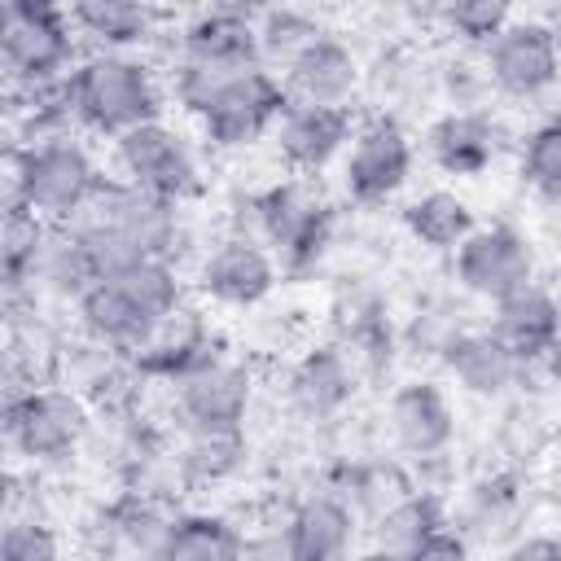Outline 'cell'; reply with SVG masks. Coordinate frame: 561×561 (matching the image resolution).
Masks as SVG:
<instances>
[{
	"label": "cell",
	"instance_id": "6da1fadb",
	"mask_svg": "<svg viewBox=\"0 0 561 561\" xmlns=\"http://www.w3.org/2000/svg\"><path fill=\"white\" fill-rule=\"evenodd\" d=\"M70 110L101 136H127L131 127L162 118V83L136 53H88L70 70Z\"/></svg>",
	"mask_w": 561,
	"mask_h": 561
},
{
	"label": "cell",
	"instance_id": "7a4b0ae2",
	"mask_svg": "<svg viewBox=\"0 0 561 561\" xmlns=\"http://www.w3.org/2000/svg\"><path fill=\"white\" fill-rule=\"evenodd\" d=\"M101 184L105 175L75 136L13 145L9 153V202L35 210L48 224H70L101 193Z\"/></svg>",
	"mask_w": 561,
	"mask_h": 561
},
{
	"label": "cell",
	"instance_id": "3957f363",
	"mask_svg": "<svg viewBox=\"0 0 561 561\" xmlns=\"http://www.w3.org/2000/svg\"><path fill=\"white\" fill-rule=\"evenodd\" d=\"M75 22L61 4H35V0H9L0 4V57L13 79V88L48 83L70 75L75 57Z\"/></svg>",
	"mask_w": 561,
	"mask_h": 561
},
{
	"label": "cell",
	"instance_id": "277c9868",
	"mask_svg": "<svg viewBox=\"0 0 561 561\" xmlns=\"http://www.w3.org/2000/svg\"><path fill=\"white\" fill-rule=\"evenodd\" d=\"M88 430H92V412H88L83 394L61 390V386H18V390H9L4 434H9L18 456H26L35 465L66 460L83 447Z\"/></svg>",
	"mask_w": 561,
	"mask_h": 561
},
{
	"label": "cell",
	"instance_id": "5b68a950",
	"mask_svg": "<svg viewBox=\"0 0 561 561\" xmlns=\"http://www.w3.org/2000/svg\"><path fill=\"white\" fill-rule=\"evenodd\" d=\"M254 219L259 237L276 250L285 272H307L320 263L333 237V215L329 206L298 180H280L254 197Z\"/></svg>",
	"mask_w": 561,
	"mask_h": 561
},
{
	"label": "cell",
	"instance_id": "8992f818",
	"mask_svg": "<svg viewBox=\"0 0 561 561\" xmlns=\"http://www.w3.org/2000/svg\"><path fill=\"white\" fill-rule=\"evenodd\" d=\"M289 105L294 101H289L280 75L267 66H250L224 83V92L206 105V114L197 123L215 149H245L259 136H267L272 127H280Z\"/></svg>",
	"mask_w": 561,
	"mask_h": 561
},
{
	"label": "cell",
	"instance_id": "52a82bcc",
	"mask_svg": "<svg viewBox=\"0 0 561 561\" xmlns=\"http://www.w3.org/2000/svg\"><path fill=\"white\" fill-rule=\"evenodd\" d=\"M114 158H118V171H123L127 184H136V188H145V193H153L162 202L180 206L202 188L197 158H193L188 140L162 118L118 136L114 140Z\"/></svg>",
	"mask_w": 561,
	"mask_h": 561
},
{
	"label": "cell",
	"instance_id": "ba28073f",
	"mask_svg": "<svg viewBox=\"0 0 561 561\" xmlns=\"http://www.w3.org/2000/svg\"><path fill=\"white\" fill-rule=\"evenodd\" d=\"M561 79V39L548 22L513 18L486 48V83L513 101L543 96Z\"/></svg>",
	"mask_w": 561,
	"mask_h": 561
},
{
	"label": "cell",
	"instance_id": "9c48e42d",
	"mask_svg": "<svg viewBox=\"0 0 561 561\" xmlns=\"http://www.w3.org/2000/svg\"><path fill=\"white\" fill-rule=\"evenodd\" d=\"M456 280L486 298L491 307L526 285H535V250L526 241V232H517L513 224H486L473 228L460 245H456Z\"/></svg>",
	"mask_w": 561,
	"mask_h": 561
},
{
	"label": "cell",
	"instance_id": "30bf717a",
	"mask_svg": "<svg viewBox=\"0 0 561 561\" xmlns=\"http://www.w3.org/2000/svg\"><path fill=\"white\" fill-rule=\"evenodd\" d=\"M75 219H101L118 228L145 259H175V245H180V206L127 180H105L101 193Z\"/></svg>",
	"mask_w": 561,
	"mask_h": 561
},
{
	"label": "cell",
	"instance_id": "8fae6325",
	"mask_svg": "<svg viewBox=\"0 0 561 561\" xmlns=\"http://www.w3.org/2000/svg\"><path fill=\"white\" fill-rule=\"evenodd\" d=\"M342 175H346V193L364 206L394 197L412 175V136L403 131V123L377 114L364 127H355Z\"/></svg>",
	"mask_w": 561,
	"mask_h": 561
},
{
	"label": "cell",
	"instance_id": "7c38bea8",
	"mask_svg": "<svg viewBox=\"0 0 561 561\" xmlns=\"http://www.w3.org/2000/svg\"><path fill=\"white\" fill-rule=\"evenodd\" d=\"M250 394V373L232 359H215L175 381V421L184 434H241Z\"/></svg>",
	"mask_w": 561,
	"mask_h": 561
},
{
	"label": "cell",
	"instance_id": "4fadbf2b",
	"mask_svg": "<svg viewBox=\"0 0 561 561\" xmlns=\"http://www.w3.org/2000/svg\"><path fill=\"white\" fill-rule=\"evenodd\" d=\"M276 254L259 237L232 232L202 259L197 285L224 307H254L276 289Z\"/></svg>",
	"mask_w": 561,
	"mask_h": 561
},
{
	"label": "cell",
	"instance_id": "5bb4252c",
	"mask_svg": "<svg viewBox=\"0 0 561 561\" xmlns=\"http://www.w3.org/2000/svg\"><path fill=\"white\" fill-rule=\"evenodd\" d=\"M491 333L526 364H548L561 346V302L543 285H526L491 307Z\"/></svg>",
	"mask_w": 561,
	"mask_h": 561
},
{
	"label": "cell",
	"instance_id": "9a60e30c",
	"mask_svg": "<svg viewBox=\"0 0 561 561\" xmlns=\"http://www.w3.org/2000/svg\"><path fill=\"white\" fill-rule=\"evenodd\" d=\"M180 61L250 70L263 66L259 57V13L250 9H202L180 31Z\"/></svg>",
	"mask_w": 561,
	"mask_h": 561
},
{
	"label": "cell",
	"instance_id": "2e32d148",
	"mask_svg": "<svg viewBox=\"0 0 561 561\" xmlns=\"http://www.w3.org/2000/svg\"><path fill=\"white\" fill-rule=\"evenodd\" d=\"M355 530H359L355 504L333 491H311L285 513L294 561H346Z\"/></svg>",
	"mask_w": 561,
	"mask_h": 561
},
{
	"label": "cell",
	"instance_id": "e0dca14e",
	"mask_svg": "<svg viewBox=\"0 0 561 561\" xmlns=\"http://www.w3.org/2000/svg\"><path fill=\"white\" fill-rule=\"evenodd\" d=\"M285 399L302 421L337 416L355 399V355L346 346L307 351L285 377Z\"/></svg>",
	"mask_w": 561,
	"mask_h": 561
},
{
	"label": "cell",
	"instance_id": "ac0fdd59",
	"mask_svg": "<svg viewBox=\"0 0 561 561\" xmlns=\"http://www.w3.org/2000/svg\"><path fill=\"white\" fill-rule=\"evenodd\" d=\"M280 83L294 105H346L359 88V57L337 35L324 31L311 48H302L285 66Z\"/></svg>",
	"mask_w": 561,
	"mask_h": 561
},
{
	"label": "cell",
	"instance_id": "d6986e66",
	"mask_svg": "<svg viewBox=\"0 0 561 561\" xmlns=\"http://www.w3.org/2000/svg\"><path fill=\"white\" fill-rule=\"evenodd\" d=\"M219 355H215V337H210V329L197 320V311H188V307H180L171 320H162L131 355H127V364L136 368V373H145V377H162V381H184L188 373H197V368H206V364H215Z\"/></svg>",
	"mask_w": 561,
	"mask_h": 561
},
{
	"label": "cell",
	"instance_id": "ffe728a7",
	"mask_svg": "<svg viewBox=\"0 0 561 561\" xmlns=\"http://www.w3.org/2000/svg\"><path fill=\"white\" fill-rule=\"evenodd\" d=\"M355 140V118L346 105H289L276 127V149L294 171H320Z\"/></svg>",
	"mask_w": 561,
	"mask_h": 561
},
{
	"label": "cell",
	"instance_id": "44dd1931",
	"mask_svg": "<svg viewBox=\"0 0 561 561\" xmlns=\"http://www.w3.org/2000/svg\"><path fill=\"white\" fill-rule=\"evenodd\" d=\"M443 364H447V373L456 377L460 390L482 394V399H495L513 381L526 377V364L491 329H460V333H451L443 342Z\"/></svg>",
	"mask_w": 561,
	"mask_h": 561
},
{
	"label": "cell",
	"instance_id": "7402d4cb",
	"mask_svg": "<svg viewBox=\"0 0 561 561\" xmlns=\"http://www.w3.org/2000/svg\"><path fill=\"white\" fill-rule=\"evenodd\" d=\"M390 434L408 456H438L456 438V412L434 381H408L390 399Z\"/></svg>",
	"mask_w": 561,
	"mask_h": 561
},
{
	"label": "cell",
	"instance_id": "603a6c76",
	"mask_svg": "<svg viewBox=\"0 0 561 561\" xmlns=\"http://www.w3.org/2000/svg\"><path fill=\"white\" fill-rule=\"evenodd\" d=\"M430 158L447 175L473 180L500 158V123L482 110H451L430 127Z\"/></svg>",
	"mask_w": 561,
	"mask_h": 561
},
{
	"label": "cell",
	"instance_id": "cb8c5ba5",
	"mask_svg": "<svg viewBox=\"0 0 561 561\" xmlns=\"http://www.w3.org/2000/svg\"><path fill=\"white\" fill-rule=\"evenodd\" d=\"M75 316L83 324V333L105 346V351H118V355H131L158 324L114 285V280H96L79 302H75Z\"/></svg>",
	"mask_w": 561,
	"mask_h": 561
},
{
	"label": "cell",
	"instance_id": "d4e9b609",
	"mask_svg": "<svg viewBox=\"0 0 561 561\" xmlns=\"http://www.w3.org/2000/svg\"><path fill=\"white\" fill-rule=\"evenodd\" d=\"M127 561H245V530L219 513H184L153 552Z\"/></svg>",
	"mask_w": 561,
	"mask_h": 561
},
{
	"label": "cell",
	"instance_id": "484cf974",
	"mask_svg": "<svg viewBox=\"0 0 561 561\" xmlns=\"http://www.w3.org/2000/svg\"><path fill=\"white\" fill-rule=\"evenodd\" d=\"M70 22L96 53H131L158 31V13L136 0H75Z\"/></svg>",
	"mask_w": 561,
	"mask_h": 561
},
{
	"label": "cell",
	"instance_id": "4316f807",
	"mask_svg": "<svg viewBox=\"0 0 561 561\" xmlns=\"http://www.w3.org/2000/svg\"><path fill=\"white\" fill-rule=\"evenodd\" d=\"M53 224L39 219L35 210L9 202L4 206V232H0V272H4V294L9 302L31 294L35 298V276H39V259L48 250Z\"/></svg>",
	"mask_w": 561,
	"mask_h": 561
},
{
	"label": "cell",
	"instance_id": "83f0119b",
	"mask_svg": "<svg viewBox=\"0 0 561 561\" xmlns=\"http://www.w3.org/2000/svg\"><path fill=\"white\" fill-rule=\"evenodd\" d=\"M403 228L430 250H456L478 224H473V210L460 193L430 188V193H421L416 202L403 206Z\"/></svg>",
	"mask_w": 561,
	"mask_h": 561
},
{
	"label": "cell",
	"instance_id": "f1b7e54d",
	"mask_svg": "<svg viewBox=\"0 0 561 561\" xmlns=\"http://www.w3.org/2000/svg\"><path fill=\"white\" fill-rule=\"evenodd\" d=\"M153 324H162V320H171L180 307H184V285H180V272H175V263L171 259H140V263H131L127 272H118V276H110Z\"/></svg>",
	"mask_w": 561,
	"mask_h": 561
},
{
	"label": "cell",
	"instance_id": "f546056e",
	"mask_svg": "<svg viewBox=\"0 0 561 561\" xmlns=\"http://www.w3.org/2000/svg\"><path fill=\"white\" fill-rule=\"evenodd\" d=\"M92 285H96V272H92V263H88L79 237H75L66 224H53L48 250H44V259H39L35 289H48V294H57V298L79 302Z\"/></svg>",
	"mask_w": 561,
	"mask_h": 561
},
{
	"label": "cell",
	"instance_id": "4dcf8cb0",
	"mask_svg": "<svg viewBox=\"0 0 561 561\" xmlns=\"http://www.w3.org/2000/svg\"><path fill=\"white\" fill-rule=\"evenodd\" d=\"M443 526H447L443 500L434 491H408V495H399L377 517V543L381 548H394V552H408L412 543H421L425 535H434Z\"/></svg>",
	"mask_w": 561,
	"mask_h": 561
},
{
	"label": "cell",
	"instance_id": "1f68e13d",
	"mask_svg": "<svg viewBox=\"0 0 561 561\" xmlns=\"http://www.w3.org/2000/svg\"><path fill=\"white\" fill-rule=\"evenodd\" d=\"M245 465V434H184L180 473L193 486H219Z\"/></svg>",
	"mask_w": 561,
	"mask_h": 561
},
{
	"label": "cell",
	"instance_id": "d6a6232c",
	"mask_svg": "<svg viewBox=\"0 0 561 561\" xmlns=\"http://www.w3.org/2000/svg\"><path fill=\"white\" fill-rule=\"evenodd\" d=\"M522 180L535 197L561 206V114L535 123L522 140Z\"/></svg>",
	"mask_w": 561,
	"mask_h": 561
},
{
	"label": "cell",
	"instance_id": "836d02e7",
	"mask_svg": "<svg viewBox=\"0 0 561 561\" xmlns=\"http://www.w3.org/2000/svg\"><path fill=\"white\" fill-rule=\"evenodd\" d=\"M320 35H324L320 22L311 13H302V9H267V13H259V57H263V66L276 61L285 70Z\"/></svg>",
	"mask_w": 561,
	"mask_h": 561
},
{
	"label": "cell",
	"instance_id": "e575fe53",
	"mask_svg": "<svg viewBox=\"0 0 561 561\" xmlns=\"http://www.w3.org/2000/svg\"><path fill=\"white\" fill-rule=\"evenodd\" d=\"M438 18L451 35H460L465 44H482V48H491L495 35L513 22L508 4H500V0H456V4H443Z\"/></svg>",
	"mask_w": 561,
	"mask_h": 561
},
{
	"label": "cell",
	"instance_id": "d590c367",
	"mask_svg": "<svg viewBox=\"0 0 561 561\" xmlns=\"http://www.w3.org/2000/svg\"><path fill=\"white\" fill-rule=\"evenodd\" d=\"M0 561H61V539L39 517H9L0 539Z\"/></svg>",
	"mask_w": 561,
	"mask_h": 561
},
{
	"label": "cell",
	"instance_id": "8d00e7d4",
	"mask_svg": "<svg viewBox=\"0 0 561 561\" xmlns=\"http://www.w3.org/2000/svg\"><path fill=\"white\" fill-rule=\"evenodd\" d=\"M513 508H517V495L508 491V482H482L478 491H473V500H469V522L482 530V535H491V530H504V522L513 517Z\"/></svg>",
	"mask_w": 561,
	"mask_h": 561
},
{
	"label": "cell",
	"instance_id": "74e56055",
	"mask_svg": "<svg viewBox=\"0 0 561 561\" xmlns=\"http://www.w3.org/2000/svg\"><path fill=\"white\" fill-rule=\"evenodd\" d=\"M403 561H469V539L456 526H443V530L425 535L421 543H412L403 552Z\"/></svg>",
	"mask_w": 561,
	"mask_h": 561
},
{
	"label": "cell",
	"instance_id": "f35d334b",
	"mask_svg": "<svg viewBox=\"0 0 561 561\" xmlns=\"http://www.w3.org/2000/svg\"><path fill=\"white\" fill-rule=\"evenodd\" d=\"M245 561H294V548H289L285 522H280V526H267V530L245 535Z\"/></svg>",
	"mask_w": 561,
	"mask_h": 561
},
{
	"label": "cell",
	"instance_id": "ab89813d",
	"mask_svg": "<svg viewBox=\"0 0 561 561\" xmlns=\"http://www.w3.org/2000/svg\"><path fill=\"white\" fill-rule=\"evenodd\" d=\"M504 561H561V539L557 535H526L504 552Z\"/></svg>",
	"mask_w": 561,
	"mask_h": 561
},
{
	"label": "cell",
	"instance_id": "60d3db41",
	"mask_svg": "<svg viewBox=\"0 0 561 561\" xmlns=\"http://www.w3.org/2000/svg\"><path fill=\"white\" fill-rule=\"evenodd\" d=\"M351 561H403V552H394V548H368V552H359V557H351Z\"/></svg>",
	"mask_w": 561,
	"mask_h": 561
},
{
	"label": "cell",
	"instance_id": "b9f144b4",
	"mask_svg": "<svg viewBox=\"0 0 561 561\" xmlns=\"http://www.w3.org/2000/svg\"><path fill=\"white\" fill-rule=\"evenodd\" d=\"M548 373H552V381H557V386H561V346H557V355H552V359H548Z\"/></svg>",
	"mask_w": 561,
	"mask_h": 561
}]
</instances>
